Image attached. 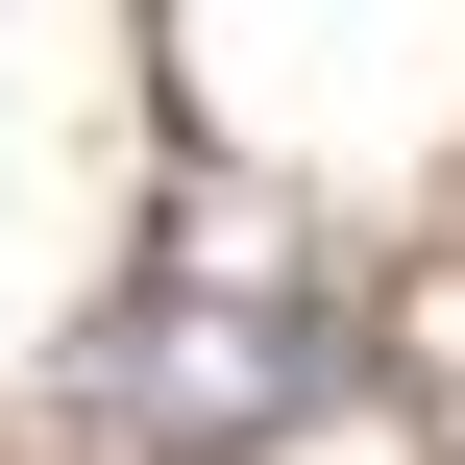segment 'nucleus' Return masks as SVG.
I'll return each instance as SVG.
<instances>
[{"mask_svg":"<svg viewBox=\"0 0 465 465\" xmlns=\"http://www.w3.org/2000/svg\"><path fill=\"white\" fill-rule=\"evenodd\" d=\"M319 392H343V319L294 270H147L98 319V441L123 465H270Z\"/></svg>","mask_w":465,"mask_h":465,"instance_id":"nucleus-1","label":"nucleus"}]
</instances>
